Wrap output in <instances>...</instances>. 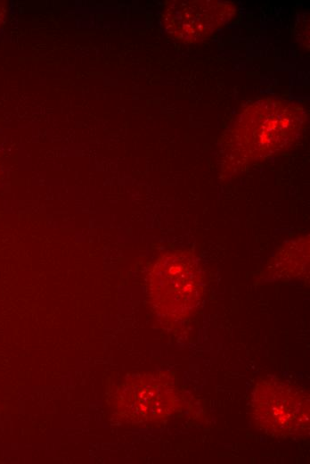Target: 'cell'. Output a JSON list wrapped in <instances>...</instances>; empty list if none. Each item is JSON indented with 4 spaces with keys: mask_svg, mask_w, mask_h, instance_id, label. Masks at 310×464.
I'll use <instances>...</instances> for the list:
<instances>
[{
    "mask_svg": "<svg viewBox=\"0 0 310 464\" xmlns=\"http://www.w3.org/2000/svg\"><path fill=\"white\" fill-rule=\"evenodd\" d=\"M307 122L306 109L279 98H261L237 114L224 137V154L236 166L252 164L293 145Z\"/></svg>",
    "mask_w": 310,
    "mask_h": 464,
    "instance_id": "cell-1",
    "label": "cell"
},
{
    "mask_svg": "<svg viewBox=\"0 0 310 464\" xmlns=\"http://www.w3.org/2000/svg\"><path fill=\"white\" fill-rule=\"evenodd\" d=\"M149 298L156 314L181 321L198 308L203 294V273L193 254L169 251L153 264L149 276Z\"/></svg>",
    "mask_w": 310,
    "mask_h": 464,
    "instance_id": "cell-2",
    "label": "cell"
},
{
    "mask_svg": "<svg viewBox=\"0 0 310 464\" xmlns=\"http://www.w3.org/2000/svg\"><path fill=\"white\" fill-rule=\"evenodd\" d=\"M112 404L118 416L126 422L156 423L181 410L182 395L171 373H143L121 383L114 394Z\"/></svg>",
    "mask_w": 310,
    "mask_h": 464,
    "instance_id": "cell-3",
    "label": "cell"
},
{
    "mask_svg": "<svg viewBox=\"0 0 310 464\" xmlns=\"http://www.w3.org/2000/svg\"><path fill=\"white\" fill-rule=\"evenodd\" d=\"M251 413L255 424L277 437H299L309 433V394L276 378H265L253 389Z\"/></svg>",
    "mask_w": 310,
    "mask_h": 464,
    "instance_id": "cell-4",
    "label": "cell"
},
{
    "mask_svg": "<svg viewBox=\"0 0 310 464\" xmlns=\"http://www.w3.org/2000/svg\"><path fill=\"white\" fill-rule=\"evenodd\" d=\"M237 12L232 2L224 0H176L165 8L166 32L184 44L200 43L230 23Z\"/></svg>",
    "mask_w": 310,
    "mask_h": 464,
    "instance_id": "cell-5",
    "label": "cell"
}]
</instances>
